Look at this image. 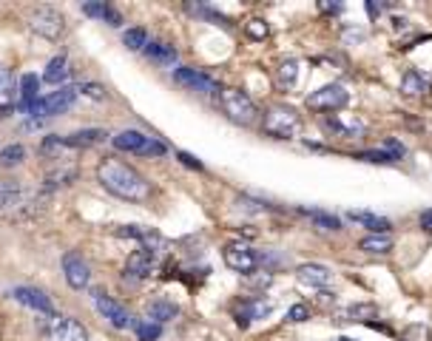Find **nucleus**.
<instances>
[{
  "label": "nucleus",
  "instance_id": "f257e3e1",
  "mask_svg": "<svg viewBox=\"0 0 432 341\" xmlns=\"http://www.w3.org/2000/svg\"><path fill=\"white\" fill-rule=\"evenodd\" d=\"M97 179L103 182V188L108 194H114L120 199H128V202H145L151 196L148 179L140 171H134L131 165H125V162H120L114 157H108V159L100 162Z\"/></svg>",
  "mask_w": 432,
  "mask_h": 341
},
{
  "label": "nucleus",
  "instance_id": "f03ea898",
  "mask_svg": "<svg viewBox=\"0 0 432 341\" xmlns=\"http://www.w3.org/2000/svg\"><path fill=\"white\" fill-rule=\"evenodd\" d=\"M219 105H222V111H225L233 122H239V125H253L256 117H259L253 100H250L245 91H239V88H222V91H219Z\"/></svg>",
  "mask_w": 432,
  "mask_h": 341
},
{
  "label": "nucleus",
  "instance_id": "7ed1b4c3",
  "mask_svg": "<svg viewBox=\"0 0 432 341\" xmlns=\"http://www.w3.org/2000/svg\"><path fill=\"white\" fill-rule=\"evenodd\" d=\"M114 145L120 151H128V154H143V157H163L165 154V145L157 142L154 137L143 134V131H120L114 137Z\"/></svg>",
  "mask_w": 432,
  "mask_h": 341
},
{
  "label": "nucleus",
  "instance_id": "20e7f679",
  "mask_svg": "<svg viewBox=\"0 0 432 341\" xmlns=\"http://www.w3.org/2000/svg\"><path fill=\"white\" fill-rule=\"evenodd\" d=\"M43 333H46V341H88L86 327L68 316H48L43 322Z\"/></svg>",
  "mask_w": 432,
  "mask_h": 341
},
{
  "label": "nucleus",
  "instance_id": "39448f33",
  "mask_svg": "<svg viewBox=\"0 0 432 341\" xmlns=\"http://www.w3.org/2000/svg\"><path fill=\"white\" fill-rule=\"evenodd\" d=\"M299 128V114L290 108V105H273L267 114H264V131L273 134V137H293Z\"/></svg>",
  "mask_w": 432,
  "mask_h": 341
},
{
  "label": "nucleus",
  "instance_id": "423d86ee",
  "mask_svg": "<svg viewBox=\"0 0 432 341\" xmlns=\"http://www.w3.org/2000/svg\"><path fill=\"white\" fill-rule=\"evenodd\" d=\"M29 26H31L37 34H43L46 40H57V37L63 34V28H66V20H63V14H60L57 9H51V6H40V9H34V11H31Z\"/></svg>",
  "mask_w": 432,
  "mask_h": 341
},
{
  "label": "nucleus",
  "instance_id": "0eeeda50",
  "mask_svg": "<svg viewBox=\"0 0 432 341\" xmlns=\"http://www.w3.org/2000/svg\"><path fill=\"white\" fill-rule=\"evenodd\" d=\"M74 97H77V88H60V91H51L48 97H40L31 108H29V114L31 117H51V114H63V111H68L71 108V103H74Z\"/></svg>",
  "mask_w": 432,
  "mask_h": 341
},
{
  "label": "nucleus",
  "instance_id": "6e6552de",
  "mask_svg": "<svg viewBox=\"0 0 432 341\" xmlns=\"http://www.w3.org/2000/svg\"><path fill=\"white\" fill-rule=\"evenodd\" d=\"M347 100H350L347 88H344L341 83H330V85L313 91V94L307 97V105H310L313 111H336V108H344Z\"/></svg>",
  "mask_w": 432,
  "mask_h": 341
},
{
  "label": "nucleus",
  "instance_id": "1a4fd4ad",
  "mask_svg": "<svg viewBox=\"0 0 432 341\" xmlns=\"http://www.w3.org/2000/svg\"><path fill=\"white\" fill-rule=\"evenodd\" d=\"M222 256H225V265H227L230 271H236V273H253V271H256V265H259L256 253H253L247 245H242V242L225 245Z\"/></svg>",
  "mask_w": 432,
  "mask_h": 341
},
{
  "label": "nucleus",
  "instance_id": "9d476101",
  "mask_svg": "<svg viewBox=\"0 0 432 341\" xmlns=\"http://www.w3.org/2000/svg\"><path fill=\"white\" fill-rule=\"evenodd\" d=\"M63 271H66V282L74 288V290H83L91 279V271H88V262L80 256V253H66L63 256Z\"/></svg>",
  "mask_w": 432,
  "mask_h": 341
},
{
  "label": "nucleus",
  "instance_id": "9b49d317",
  "mask_svg": "<svg viewBox=\"0 0 432 341\" xmlns=\"http://www.w3.org/2000/svg\"><path fill=\"white\" fill-rule=\"evenodd\" d=\"M174 77H177V83L188 85L191 91H200V94H219L222 91L214 77H208V74H202L197 68H177Z\"/></svg>",
  "mask_w": 432,
  "mask_h": 341
},
{
  "label": "nucleus",
  "instance_id": "f8f14e48",
  "mask_svg": "<svg viewBox=\"0 0 432 341\" xmlns=\"http://www.w3.org/2000/svg\"><path fill=\"white\" fill-rule=\"evenodd\" d=\"M11 296H14V302H20V305H26V308H31V310H37V313H43V316H54L51 299H48L46 293L34 290V288H14Z\"/></svg>",
  "mask_w": 432,
  "mask_h": 341
},
{
  "label": "nucleus",
  "instance_id": "ddd939ff",
  "mask_svg": "<svg viewBox=\"0 0 432 341\" xmlns=\"http://www.w3.org/2000/svg\"><path fill=\"white\" fill-rule=\"evenodd\" d=\"M97 310L114 325V327H131L134 322H131V316H128V310L120 305V302H114L111 296H103V293H97Z\"/></svg>",
  "mask_w": 432,
  "mask_h": 341
},
{
  "label": "nucleus",
  "instance_id": "4468645a",
  "mask_svg": "<svg viewBox=\"0 0 432 341\" xmlns=\"http://www.w3.org/2000/svg\"><path fill=\"white\" fill-rule=\"evenodd\" d=\"M324 125L330 131L341 134V137H359V134H364V122L356 120V117H350V114H333V117L324 120Z\"/></svg>",
  "mask_w": 432,
  "mask_h": 341
},
{
  "label": "nucleus",
  "instance_id": "2eb2a0df",
  "mask_svg": "<svg viewBox=\"0 0 432 341\" xmlns=\"http://www.w3.org/2000/svg\"><path fill=\"white\" fill-rule=\"evenodd\" d=\"M296 276H299V282L307 285V288H327L330 279H333L330 268H324V265H302V268L296 271Z\"/></svg>",
  "mask_w": 432,
  "mask_h": 341
},
{
  "label": "nucleus",
  "instance_id": "dca6fc26",
  "mask_svg": "<svg viewBox=\"0 0 432 341\" xmlns=\"http://www.w3.org/2000/svg\"><path fill=\"white\" fill-rule=\"evenodd\" d=\"M125 273L137 276V279H145L154 273V253L145 248V251H134L128 256V265H125Z\"/></svg>",
  "mask_w": 432,
  "mask_h": 341
},
{
  "label": "nucleus",
  "instance_id": "f3484780",
  "mask_svg": "<svg viewBox=\"0 0 432 341\" xmlns=\"http://www.w3.org/2000/svg\"><path fill=\"white\" fill-rule=\"evenodd\" d=\"M20 100L17 88H14V77L6 65H0V114H9L14 108V103Z\"/></svg>",
  "mask_w": 432,
  "mask_h": 341
},
{
  "label": "nucleus",
  "instance_id": "a211bd4d",
  "mask_svg": "<svg viewBox=\"0 0 432 341\" xmlns=\"http://www.w3.org/2000/svg\"><path fill=\"white\" fill-rule=\"evenodd\" d=\"M347 219L350 222H356V225H361V228H370L373 234H387L393 225H390V219H384V216H376V214H370V211H350L347 214Z\"/></svg>",
  "mask_w": 432,
  "mask_h": 341
},
{
  "label": "nucleus",
  "instance_id": "6ab92c4d",
  "mask_svg": "<svg viewBox=\"0 0 432 341\" xmlns=\"http://www.w3.org/2000/svg\"><path fill=\"white\" fill-rule=\"evenodd\" d=\"M106 137H108V134H106L103 128H83V131L68 134V137H66V142H68V148H88V145L103 142Z\"/></svg>",
  "mask_w": 432,
  "mask_h": 341
},
{
  "label": "nucleus",
  "instance_id": "aec40b11",
  "mask_svg": "<svg viewBox=\"0 0 432 341\" xmlns=\"http://www.w3.org/2000/svg\"><path fill=\"white\" fill-rule=\"evenodd\" d=\"M37 91H40V77H37V74H23V77H20V105H23L26 111L40 100Z\"/></svg>",
  "mask_w": 432,
  "mask_h": 341
},
{
  "label": "nucleus",
  "instance_id": "412c9836",
  "mask_svg": "<svg viewBox=\"0 0 432 341\" xmlns=\"http://www.w3.org/2000/svg\"><path fill=\"white\" fill-rule=\"evenodd\" d=\"M364 253H376V256H381V253H390L393 251V236H387V234H370V236H364L361 239V245H359Z\"/></svg>",
  "mask_w": 432,
  "mask_h": 341
},
{
  "label": "nucleus",
  "instance_id": "4be33fe9",
  "mask_svg": "<svg viewBox=\"0 0 432 341\" xmlns=\"http://www.w3.org/2000/svg\"><path fill=\"white\" fill-rule=\"evenodd\" d=\"M145 54H148L151 60L163 63V65H174V63H177V51H174V46L160 43V40H151V43L145 46Z\"/></svg>",
  "mask_w": 432,
  "mask_h": 341
},
{
  "label": "nucleus",
  "instance_id": "5701e85b",
  "mask_svg": "<svg viewBox=\"0 0 432 341\" xmlns=\"http://www.w3.org/2000/svg\"><path fill=\"white\" fill-rule=\"evenodd\" d=\"M66 77H68V60H66V54H60V57H54V60L46 65L43 80L51 83V85H60Z\"/></svg>",
  "mask_w": 432,
  "mask_h": 341
},
{
  "label": "nucleus",
  "instance_id": "b1692460",
  "mask_svg": "<svg viewBox=\"0 0 432 341\" xmlns=\"http://www.w3.org/2000/svg\"><path fill=\"white\" fill-rule=\"evenodd\" d=\"M83 11H86L88 17H100V20L111 23V26H120V23H123L120 11H114V9H111V6H106V3H86V6H83Z\"/></svg>",
  "mask_w": 432,
  "mask_h": 341
},
{
  "label": "nucleus",
  "instance_id": "393cba45",
  "mask_svg": "<svg viewBox=\"0 0 432 341\" xmlns=\"http://www.w3.org/2000/svg\"><path fill=\"white\" fill-rule=\"evenodd\" d=\"M180 313V308L174 305V302H151L148 305V319H154V325H160V322H171L174 316Z\"/></svg>",
  "mask_w": 432,
  "mask_h": 341
},
{
  "label": "nucleus",
  "instance_id": "a878e982",
  "mask_svg": "<svg viewBox=\"0 0 432 341\" xmlns=\"http://www.w3.org/2000/svg\"><path fill=\"white\" fill-rule=\"evenodd\" d=\"M401 91H404L407 97H421L424 91H430V85H427V80H424L418 71H407L404 80H401Z\"/></svg>",
  "mask_w": 432,
  "mask_h": 341
},
{
  "label": "nucleus",
  "instance_id": "bb28decb",
  "mask_svg": "<svg viewBox=\"0 0 432 341\" xmlns=\"http://www.w3.org/2000/svg\"><path fill=\"white\" fill-rule=\"evenodd\" d=\"M23 199V185L20 182H11V179H0V208L6 205H14Z\"/></svg>",
  "mask_w": 432,
  "mask_h": 341
},
{
  "label": "nucleus",
  "instance_id": "cd10ccee",
  "mask_svg": "<svg viewBox=\"0 0 432 341\" xmlns=\"http://www.w3.org/2000/svg\"><path fill=\"white\" fill-rule=\"evenodd\" d=\"M276 77H279L282 85H293V83L299 80V60H284V63H279Z\"/></svg>",
  "mask_w": 432,
  "mask_h": 341
},
{
  "label": "nucleus",
  "instance_id": "c85d7f7f",
  "mask_svg": "<svg viewBox=\"0 0 432 341\" xmlns=\"http://www.w3.org/2000/svg\"><path fill=\"white\" fill-rule=\"evenodd\" d=\"M23 157H26V148H23V145H6V148H0V165H3V168L20 165Z\"/></svg>",
  "mask_w": 432,
  "mask_h": 341
},
{
  "label": "nucleus",
  "instance_id": "c756f323",
  "mask_svg": "<svg viewBox=\"0 0 432 341\" xmlns=\"http://www.w3.org/2000/svg\"><path fill=\"white\" fill-rule=\"evenodd\" d=\"M123 43H125L131 51H140V48L148 46V34H145V28H128L125 37H123Z\"/></svg>",
  "mask_w": 432,
  "mask_h": 341
},
{
  "label": "nucleus",
  "instance_id": "7c9ffc66",
  "mask_svg": "<svg viewBox=\"0 0 432 341\" xmlns=\"http://www.w3.org/2000/svg\"><path fill=\"white\" fill-rule=\"evenodd\" d=\"M134 330H137V339L140 341H157L160 336H163L160 325H151V322H137V325H134Z\"/></svg>",
  "mask_w": 432,
  "mask_h": 341
},
{
  "label": "nucleus",
  "instance_id": "2f4dec72",
  "mask_svg": "<svg viewBox=\"0 0 432 341\" xmlns=\"http://www.w3.org/2000/svg\"><path fill=\"white\" fill-rule=\"evenodd\" d=\"M316 225H322V228H327V231H339L341 228V222H339V216H330V214H322V211H304Z\"/></svg>",
  "mask_w": 432,
  "mask_h": 341
},
{
  "label": "nucleus",
  "instance_id": "473e14b6",
  "mask_svg": "<svg viewBox=\"0 0 432 341\" xmlns=\"http://www.w3.org/2000/svg\"><path fill=\"white\" fill-rule=\"evenodd\" d=\"M245 31H247V37H253V40H264V37L270 34V28H267L264 20H247V23H245Z\"/></svg>",
  "mask_w": 432,
  "mask_h": 341
},
{
  "label": "nucleus",
  "instance_id": "72a5a7b5",
  "mask_svg": "<svg viewBox=\"0 0 432 341\" xmlns=\"http://www.w3.org/2000/svg\"><path fill=\"white\" fill-rule=\"evenodd\" d=\"M404 341H430V330L424 325H413L407 333H404Z\"/></svg>",
  "mask_w": 432,
  "mask_h": 341
},
{
  "label": "nucleus",
  "instance_id": "f704fd0d",
  "mask_svg": "<svg viewBox=\"0 0 432 341\" xmlns=\"http://www.w3.org/2000/svg\"><path fill=\"white\" fill-rule=\"evenodd\" d=\"M77 91H83L86 97H91V100H103L106 97V88L103 85H97V83H83Z\"/></svg>",
  "mask_w": 432,
  "mask_h": 341
},
{
  "label": "nucleus",
  "instance_id": "c9c22d12",
  "mask_svg": "<svg viewBox=\"0 0 432 341\" xmlns=\"http://www.w3.org/2000/svg\"><path fill=\"white\" fill-rule=\"evenodd\" d=\"M359 159H364V162H376V165H387V162H393V157H390V154H384V151H367V154H361Z\"/></svg>",
  "mask_w": 432,
  "mask_h": 341
},
{
  "label": "nucleus",
  "instance_id": "e433bc0d",
  "mask_svg": "<svg viewBox=\"0 0 432 341\" xmlns=\"http://www.w3.org/2000/svg\"><path fill=\"white\" fill-rule=\"evenodd\" d=\"M287 319H290V322H307V319H310V310H307L304 305H293V308L287 310Z\"/></svg>",
  "mask_w": 432,
  "mask_h": 341
},
{
  "label": "nucleus",
  "instance_id": "4c0bfd02",
  "mask_svg": "<svg viewBox=\"0 0 432 341\" xmlns=\"http://www.w3.org/2000/svg\"><path fill=\"white\" fill-rule=\"evenodd\" d=\"M177 157L182 159V165H188V168H197V171H202V162H200L197 157H191V154H185V151H180Z\"/></svg>",
  "mask_w": 432,
  "mask_h": 341
},
{
  "label": "nucleus",
  "instance_id": "58836bf2",
  "mask_svg": "<svg viewBox=\"0 0 432 341\" xmlns=\"http://www.w3.org/2000/svg\"><path fill=\"white\" fill-rule=\"evenodd\" d=\"M421 228H424L427 234H432V208H430V211H424V214H421Z\"/></svg>",
  "mask_w": 432,
  "mask_h": 341
},
{
  "label": "nucleus",
  "instance_id": "ea45409f",
  "mask_svg": "<svg viewBox=\"0 0 432 341\" xmlns=\"http://www.w3.org/2000/svg\"><path fill=\"white\" fill-rule=\"evenodd\" d=\"M339 341H353V339H339Z\"/></svg>",
  "mask_w": 432,
  "mask_h": 341
}]
</instances>
